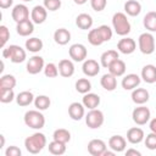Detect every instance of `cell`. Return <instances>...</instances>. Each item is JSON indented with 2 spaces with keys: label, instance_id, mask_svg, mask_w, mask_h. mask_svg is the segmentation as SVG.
<instances>
[{
  "label": "cell",
  "instance_id": "6da1fadb",
  "mask_svg": "<svg viewBox=\"0 0 156 156\" xmlns=\"http://www.w3.org/2000/svg\"><path fill=\"white\" fill-rule=\"evenodd\" d=\"M112 29L107 24H101L98 28L90 29L88 33V41L94 46H100L105 41L111 40L112 38Z\"/></svg>",
  "mask_w": 156,
  "mask_h": 156
},
{
  "label": "cell",
  "instance_id": "7a4b0ae2",
  "mask_svg": "<svg viewBox=\"0 0 156 156\" xmlns=\"http://www.w3.org/2000/svg\"><path fill=\"white\" fill-rule=\"evenodd\" d=\"M45 146H46V136L40 132L33 133L32 135L24 139V147L29 154L33 155L39 154Z\"/></svg>",
  "mask_w": 156,
  "mask_h": 156
},
{
  "label": "cell",
  "instance_id": "3957f363",
  "mask_svg": "<svg viewBox=\"0 0 156 156\" xmlns=\"http://www.w3.org/2000/svg\"><path fill=\"white\" fill-rule=\"evenodd\" d=\"M112 27L116 32V34L121 35V37H126L127 34H129L132 26L130 22L127 18V15L123 12H116L112 16Z\"/></svg>",
  "mask_w": 156,
  "mask_h": 156
},
{
  "label": "cell",
  "instance_id": "277c9868",
  "mask_svg": "<svg viewBox=\"0 0 156 156\" xmlns=\"http://www.w3.org/2000/svg\"><path fill=\"white\" fill-rule=\"evenodd\" d=\"M2 57L4 58H9L13 63H21L27 58V52L20 45L12 44V45H9V46L4 48Z\"/></svg>",
  "mask_w": 156,
  "mask_h": 156
},
{
  "label": "cell",
  "instance_id": "5b68a950",
  "mask_svg": "<svg viewBox=\"0 0 156 156\" xmlns=\"http://www.w3.org/2000/svg\"><path fill=\"white\" fill-rule=\"evenodd\" d=\"M24 124L32 129H41L45 126V117L40 110H29L23 117Z\"/></svg>",
  "mask_w": 156,
  "mask_h": 156
},
{
  "label": "cell",
  "instance_id": "8992f818",
  "mask_svg": "<svg viewBox=\"0 0 156 156\" xmlns=\"http://www.w3.org/2000/svg\"><path fill=\"white\" fill-rule=\"evenodd\" d=\"M138 46H139V50L141 51V54L151 55L155 51L156 40H155L154 35L150 32H145V33H141L139 35V38H138Z\"/></svg>",
  "mask_w": 156,
  "mask_h": 156
},
{
  "label": "cell",
  "instance_id": "52a82bcc",
  "mask_svg": "<svg viewBox=\"0 0 156 156\" xmlns=\"http://www.w3.org/2000/svg\"><path fill=\"white\" fill-rule=\"evenodd\" d=\"M105 116L104 112L99 108L89 110V112L85 115V123L90 129H98L104 124Z\"/></svg>",
  "mask_w": 156,
  "mask_h": 156
},
{
  "label": "cell",
  "instance_id": "ba28073f",
  "mask_svg": "<svg viewBox=\"0 0 156 156\" xmlns=\"http://www.w3.org/2000/svg\"><path fill=\"white\" fill-rule=\"evenodd\" d=\"M150 117H151V112H150L149 107H146L144 105H139L132 112V118H133L134 123L138 126L146 124L150 121Z\"/></svg>",
  "mask_w": 156,
  "mask_h": 156
},
{
  "label": "cell",
  "instance_id": "9c48e42d",
  "mask_svg": "<svg viewBox=\"0 0 156 156\" xmlns=\"http://www.w3.org/2000/svg\"><path fill=\"white\" fill-rule=\"evenodd\" d=\"M68 54H69V57L73 61H76V62H83L87 58L88 50H87L85 45H83L80 43H76V44H72L69 46Z\"/></svg>",
  "mask_w": 156,
  "mask_h": 156
},
{
  "label": "cell",
  "instance_id": "30bf717a",
  "mask_svg": "<svg viewBox=\"0 0 156 156\" xmlns=\"http://www.w3.org/2000/svg\"><path fill=\"white\" fill-rule=\"evenodd\" d=\"M44 67H45L44 58L39 55H34V56L29 57L27 61V66H26L27 72L29 74H38L41 71H44Z\"/></svg>",
  "mask_w": 156,
  "mask_h": 156
},
{
  "label": "cell",
  "instance_id": "8fae6325",
  "mask_svg": "<svg viewBox=\"0 0 156 156\" xmlns=\"http://www.w3.org/2000/svg\"><path fill=\"white\" fill-rule=\"evenodd\" d=\"M11 17L16 23L26 21L29 18V9L24 4H17L13 6L11 11Z\"/></svg>",
  "mask_w": 156,
  "mask_h": 156
},
{
  "label": "cell",
  "instance_id": "7c38bea8",
  "mask_svg": "<svg viewBox=\"0 0 156 156\" xmlns=\"http://www.w3.org/2000/svg\"><path fill=\"white\" fill-rule=\"evenodd\" d=\"M135 49H136V43L133 38L124 37L117 43V50L121 54L129 55V54H133L135 51Z\"/></svg>",
  "mask_w": 156,
  "mask_h": 156
},
{
  "label": "cell",
  "instance_id": "4fadbf2b",
  "mask_svg": "<svg viewBox=\"0 0 156 156\" xmlns=\"http://www.w3.org/2000/svg\"><path fill=\"white\" fill-rule=\"evenodd\" d=\"M100 67L101 65L93 58H87L85 61H83V66H82V71L87 77H95L99 74L100 72Z\"/></svg>",
  "mask_w": 156,
  "mask_h": 156
},
{
  "label": "cell",
  "instance_id": "5bb4252c",
  "mask_svg": "<svg viewBox=\"0 0 156 156\" xmlns=\"http://www.w3.org/2000/svg\"><path fill=\"white\" fill-rule=\"evenodd\" d=\"M106 150V143L101 139H91L88 143V152L93 156H102Z\"/></svg>",
  "mask_w": 156,
  "mask_h": 156
},
{
  "label": "cell",
  "instance_id": "9a60e30c",
  "mask_svg": "<svg viewBox=\"0 0 156 156\" xmlns=\"http://www.w3.org/2000/svg\"><path fill=\"white\" fill-rule=\"evenodd\" d=\"M46 17H48V10L44 7V5H37L30 11V20L34 22V24L44 23Z\"/></svg>",
  "mask_w": 156,
  "mask_h": 156
},
{
  "label": "cell",
  "instance_id": "2e32d148",
  "mask_svg": "<svg viewBox=\"0 0 156 156\" xmlns=\"http://www.w3.org/2000/svg\"><path fill=\"white\" fill-rule=\"evenodd\" d=\"M140 82H141V77H139L135 73H129V74L123 77V79L121 82V85L124 90H133V89L139 87Z\"/></svg>",
  "mask_w": 156,
  "mask_h": 156
},
{
  "label": "cell",
  "instance_id": "e0dca14e",
  "mask_svg": "<svg viewBox=\"0 0 156 156\" xmlns=\"http://www.w3.org/2000/svg\"><path fill=\"white\" fill-rule=\"evenodd\" d=\"M68 116L73 121H80L83 117H85V107L80 102H72L68 106Z\"/></svg>",
  "mask_w": 156,
  "mask_h": 156
},
{
  "label": "cell",
  "instance_id": "ac0fdd59",
  "mask_svg": "<svg viewBox=\"0 0 156 156\" xmlns=\"http://www.w3.org/2000/svg\"><path fill=\"white\" fill-rule=\"evenodd\" d=\"M150 94L145 88H135L132 90V101L136 105H144L149 101Z\"/></svg>",
  "mask_w": 156,
  "mask_h": 156
},
{
  "label": "cell",
  "instance_id": "d6986e66",
  "mask_svg": "<svg viewBox=\"0 0 156 156\" xmlns=\"http://www.w3.org/2000/svg\"><path fill=\"white\" fill-rule=\"evenodd\" d=\"M108 147L115 152H122L127 147V140L122 135H112L108 139Z\"/></svg>",
  "mask_w": 156,
  "mask_h": 156
},
{
  "label": "cell",
  "instance_id": "ffe728a7",
  "mask_svg": "<svg viewBox=\"0 0 156 156\" xmlns=\"http://www.w3.org/2000/svg\"><path fill=\"white\" fill-rule=\"evenodd\" d=\"M16 32L21 37H29L34 32V22L28 18L26 21L16 23Z\"/></svg>",
  "mask_w": 156,
  "mask_h": 156
},
{
  "label": "cell",
  "instance_id": "44dd1931",
  "mask_svg": "<svg viewBox=\"0 0 156 156\" xmlns=\"http://www.w3.org/2000/svg\"><path fill=\"white\" fill-rule=\"evenodd\" d=\"M58 72H60V76L65 77V78H69L74 74V65L71 60L68 58H63L58 62Z\"/></svg>",
  "mask_w": 156,
  "mask_h": 156
},
{
  "label": "cell",
  "instance_id": "7402d4cb",
  "mask_svg": "<svg viewBox=\"0 0 156 156\" xmlns=\"http://www.w3.org/2000/svg\"><path fill=\"white\" fill-rule=\"evenodd\" d=\"M144 139H145V134H144V130L141 128L133 127V128L128 129V132H127V140L130 144H139Z\"/></svg>",
  "mask_w": 156,
  "mask_h": 156
},
{
  "label": "cell",
  "instance_id": "603a6c76",
  "mask_svg": "<svg viewBox=\"0 0 156 156\" xmlns=\"http://www.w3.org/2000/svg\"><path fill=\"white\" fill-rule=\"evenodd\" d=\"M141 79L147 84H154L156 82V66L154 65H145L141 69L140 74Z\"/></svg>",
  "mask_w": 156,
  "mask_h": 156
},
{
  "label": "cell",
  "instance_id": "cb8c5ba5",
  "mask_svg": "<svg viewBox=\"0 0 156 156\" xmlns=\"http://www.w3.org/2000/svg\"><path fill=\"white\" fill-rule=\"evenodd\" d=\"M100 96L95 93H87L83 95V99H82V104L84 105V107L89 108V110H93V108H98V106L100 105Z\"/></svg>",
  "mask_w": 156,
  "mask_h": 156
},
{
  "label": "cell",
  "instance_id": "d4e9b609",
  "mask_svg": "<svg viewBox=\"0 0 156 156\" xmlns=\"http://www.w3.org/2000/svg\"><path fill=\"white\" fill-rule=\"evenodd\" d=\"M93 17L89 15V13H79L77 17H76V26L79 28V29H83V30H88L93 27Z\"/></svg>",
  "mask_w": 156,
  "mask_h": 156
},
{
  "label": "cell",
  "instance_id": "484cf974",
  "mask_svg": "<svg viewBox=\"0 0 156 156\" xmlns=\"http://www.w3.org/2000/svg\"><path fill=\"white\" fill-rule=\"evenodd\" d=\"M126 69H127V66H126V62L121 58H117L115 60L110 66H108V72L111 74H113L115 77H122L124 73H126Z\"/></svg>",
  "mask_w": 156,
  "mask_h": 156
},
{
  "label": "cell",
  "instance_id": "4316f807",
  "mask_svg": "<svg viewBox=\"0 0 156 156\" xmlns=\"http://www.w3.org/2000/svg\"><path fill=\"white\" fill-rule=\"evenodd\" d=\"M117 77H115L113 74H111L110 72L108 73H105L101 79H100V84L101 87L107 90V91H113L116 88H117Z\"/></svg>",
  "mask_w": 156,
  "mask_h": 156
},
{
  "label": "cell",
  "instance_id": "83f0119b",
  "mask_svg": "<svg viewBox=\"0 0 156 156\" xmlns=\"http://www.w3.org/2000/svg\"><path fill=\"white\" fill-rule=\"evenodd\" d=\"M117 58H119V54H118L117 50H112V49L111 50H107V51L102 52V55L100 57V65L102 67H105V68H108V66L115 60H117Z\"/></svg>",
  "mask_w": 156,
  "mask_h": 156
},
{
  "label": "cell",
  "instance_id": "f1b7e54d",
  "mask_svg": "<svg viewBox=\"0 0 156 156\" xmlns=\"http://www.w3.org/2000/svg\"><path fill=\"white\" fill-rule=\"evenodd\" d=\"M34 99L35 98H34L33 93L29 90H23L16 95V102L18 106H22V107L29 106L32 102H34Z\"/></svg>",
  "mask_w": 156,
  "mask_h": 156
},
{
  "label": "cell",
  "instance_id": "f546056e",
  "mask_svg": "<svg viewBox=\"0 0 156 156\" xmlns=\"http://www.w3.org/2000/svg\"><path fill=\"white\" fill-rule=\"evenodd\" d=\"M54 40L58 45H66L71 40V33L66 28H58L54 33Z\"/></svg>",
  "mask_w": 156,
  "mask_h": 156
},
{
  "label": "cell",
  "instance_id": "4dcf8cb0",
  "mask_svg": "<svg viewBox=\"0 0 156 156\" xmlns=\"http://www.w3.org/2000/svg\"><path fill=\"white\" fill-rule=\"evenodd\" d=\"M124 12L128 16L135 17L141 12V5L136 0H128L124 2Z\"/></svg>",
  "mask_w": 156,
  "mask_h": 156
},
{
  "label": "cell",
  "instance_id": "1f68e13d",
  "mask_svg": "<svg viewBox=\"0 0 156 156\" xmlns=\"http://www.w3.org/2000/svg\"><path fill=\"white\" fill-rule=\"evenodd\" d=\"M143 24L150 33L156 32V11H149L143 18Z\"/></svg>",
  "mask_w": 156,
  "mask_h": 156
},
{
  "label": "cell",
  "instance_id": "d6a6232c",
  "mask_svg": "<svg viewBox=\"0 0 156 156\" xmlns=\"http://www.w3.org/2000/svg\"><path fill=\"white\" fill-rule=\"evenodd\" d=\"M43 46H44L43 40L39 39V38L32 37V38H29V39L26 40V49H27L29 52L37 54V52H39V51L43 49Z\"/></svg>",
  "mask_w": 156,
  "mask_h": 156
},
{
  "label": "cell",
  "instance_id": "836d02e7",
  "mask_svg": "<svg viewBox=\"0 0 156 156\" xmlns=\"http://www.w3.org/2000/svg\"><path fill=\"white\" fill-rule=\"evenodd\" d=\"M50 105H51V100L46 95H38L34 99V106H35L37 110L45 111V110H48L50 107Z\"/></svg>",
  "mask_w": 156,
  "mask_h": 156
},
{
  "label": "cell",
  "instance_id": "e575fe53",
  "mask_svg": "<svg viewBox=\"0 0 156 156\" xmlns=\"http://www.w3.org/2000/svg\"><path fill=\"white\" fill-rule=\"evenodd\" d=\"M49 152L52 154V155H63L66 152V144L65 143H61V141H57V140H54L51 143H49Z\"/></svg>",
  "mask_w": 156,
  "mask_h": 156
},
{
  "label": "cell",
  "instance_id": "d590c367",
  "mask_svg": "<svg viewBox=\"0 0 156 156\" xmlns=\"http://www.w3.org/2000/svg\"><path fill=\"white\" fill-rule=\"evenodd\" d=\"M16 84L17 80L12 74H2L0 78V89H13Z\"/></svg>",
  "mask_w": 156,
  "mask_h": 156
},
{
  "label": "cell",
  "instance_id": "8d00e7d4",
  "mask_svg": "<svg viewBox=\"0 0 156 156\" xmlns=\"http://www.w3.org/2000/svg\"><path fill=\"white\" fill-rule=\"evenodd\" d=\"M52 139L67 144L71 140V133L65 128H58V129H55V132L52 134Z\"/></svg>",
  "mask_w": 156,
  "mask_h": 156
},
{
  "label": "cell",
  "instance_id": "74e56055",
  "mask_svg": "<svg viewBox=\"0 0 156 156\" xmlns=\"http://www.w3.org/2000/svg\"><path fill=\"white\" fill-rule=\"evenodd\" d=\"M74 87H76V90L78 93L83 94V95L87 94V93H89L91 90V83H90V80L88 78H79L76 82Z\"/></svg>",
  "mask_w": 156,
  "mask_h": 156
},
{
  "label": "cell",
  "instance_id": "f35d334b",
  "mask_svg": "<svg viewBox=\"0 0 156 156\" xmlns=\"http://www.w3.org/2000/svg\"><path fill=\"white\" fill-rule=\"evenodd\" d=\"M44 74H45V77H48V78H56V77L60 74L58 67H57L54 62H49V63H46L45 67H44Z\"/></svg>",
  "mask_w": 156,
  "mask_h": 156
},
{
  "label": "cell",
  "instance_id": "ab89813d",
  "mask_svg": "<svg viewBox=\"0 0 156 156\" xmlns=\"http://www.w3.org/2000/svg\"><path fill=\"white\" fill-rule=\"evenodd\" d=\"M16 99L13 89H0V101L2 104H9Z\"/></svg>",
  "mask_w": 156,
  "mask_h": 156
},
{
  "label": "cell",
  "instance_id": "60d3db41",
  "mask_svg": "<svg viewBox=\"0 0 156 156\" xmlns=\"http://www.w3.org/2000/svg\"><path fill=\"white\" fill-rule=\"evenodd\" d=\"M43 5L48 11H57L61 7L62 2L61 0H44Z\"/></svg>",
  "mask_w": 156,
  "mask_h": 156
},
{
  "label": "cell",
  "instance_id": "b9f144b4",
  "mask_svg": "<svg viewBox=\"0 0 156 156\" xmlns=\"http://www.w3.org/2000/svg\"><path fill=\"white\" fill-rule=\"evenodd\" d=\"M9 39H10V30L7 29L6 26L1 24L0 26V45H1V48H5Z\"/></svg>",
  "mask_w": 156,
  "mask_h": 156
},
{
  "label": "cell",
  "instance_id": "7bdbcfd3",
  "mask_svg": "<svg viewBox=\"0 0 156 156\" xmlns=\"http://www.w3.org/2000/svg\"><path fill=\"white\" fill-rule=\"evenodd\" d=\"M145 146L149 150H156V133L151 132L145 136Z\"/></svg>",
  "mask_w": 156,
  "mask_h": 156
},
{
  "label": "cell",
  "instance_id": "ee69618b",
  "mask_svg": "<svg viewBox=\"0 0 156 156\" xmlns=\"http://www.w3.org/2000/svg\"><path fill=\"white\" fill-rule=\"evenodd\" d=\"M90 5L94 11L100 12V11L105 10V7L107 5V0H90Z\"/></svg>",
  "mask_w": 156,
  "mask_h": 156
},
{
  "label": "cell",
  "instance_id": "f6af8a7d",
  "mask_svg": "<svg viewBox=\"0 0 156 156\" xmlns=\"http://www.w3.org/2000/svg\"><path fill=\"white\" fill-rule=\"evenodd\" d=\"M21 154H22L21 149L15 145H11L5 150V156H21Z\"/></svg>",
  "mask_w": 156,
  "mask_h": 156
},
{
  "label": "cell",
  "instance_id": "bcb514c9",
  "mask_svg": "<svg viewBox=\"0 0 156 156\" xmlns=\"http://www.w3.org/2000/svg\"><path fill=\"white\" fill-rule=\"evenodd\" d=\"M12 4H13V0H0V7L4 10L11 7Z\"/></svg>",
  "mask_w": 156,
  "mask_h": 156
},
{
  "label": "cell",
  "instance_id": "7dc6e473",
  "mask_svg": "<svg viewBox=\"0 0 156 156\" xmlns=\"http://www.w3.org/2000/svg\"><path fill=\"white\" fill-rule=\"evenodd\" d=\"M126 155L127 156H132V155H134V156H141V152L138 151V150H135V149H128L126 151Z\"/></svg>",
  "mask_w": 156,
  "mask_h": 156
},
{
  "label": "cell",
  "instance_id": "c3c4849f",
  "mask_svg": "<svg viewBox=\"0 0 156 156\" xmlns=\"http://www.w3.org/2000/svg\"><path fill=\"white\" fill-rule=\"evenodd\" d=\"M149 128H150L151 132L156 133V118H152V119L150 121V123H149Z\"/></svg>",
  "mask_w": 156,
  "mask_h": 156
},
{
  "label": "cell",
  "instance_id": "681fc988",
  "mask_svg": "<svg viewBox=\"0 0 156 156\" xmlns=\"http://www.w3.org/2000/svg\"><path fill=\"white\" fill-rule=\"evenodd\" d=\"M115 154H116V152H115L113 150H111V151H110V150H106V151L104 152V155H102V156H113Z\"/></svg>",
  "mask_w": 156,
  "mask_h": 156
},
{
  "label": "cell",
  "instance_id": "f907efd6",
  "mask_svg": "<svg viewBox=\"0 0 156 156\" xmlns=\"http://www.w3.org/2000/svg\"><path fill=\"white\" fill-rule=\"evenodd\" d=\"M0 140H1V143H0V149H2L4 145H5V136H4L2 134L0 135Z\"/></svg>",
  "mask_w": 156,
  "mask_h": 156
},
{
  "label": "cell",
  "instance_id": "816d5d0a",
  "mask_svg": "<svg viewBox=\"0 0 156 156\" xmlns=\"http://www.w3.org/2000/svg\"><path fill=\"white\" fill-rule=\"evenodd\" d=\"M74 1V4H77V5H84L88 0H73Z\"/></svg>",
  "mask_w": 156,
  "mask_h": 156
},
{
  "label": "cell",
  "instance_id": "f5cc1de1",
  "mask_svg": "<svg viewBox=\"0 0 156 156\" xmlns=\"http://www.w3.org/2000/svg\"><path fill=\"white\" fill-rule=\"evenodd\" d=\"M22 1H24V2H29V1H33V0H22Z\"/></svg>",
  "mask_w": 156,
  "mask_h": 156
}]
</instances>
